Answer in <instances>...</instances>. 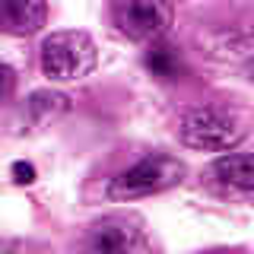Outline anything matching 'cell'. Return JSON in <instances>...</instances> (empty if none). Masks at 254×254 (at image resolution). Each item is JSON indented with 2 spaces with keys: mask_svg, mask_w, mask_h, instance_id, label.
<instances>
[{
  "mask_svg": "<svg viewBox=\"0 0 254 254\" xmlns=\"http://www.w3.org/2000/svg\"><path fill=\"white\" fill-rule=\"evenodd\" d=\"M99 64V48H95L89 32L64 29L51 32L42 42V73L54 83L89 76Z\"/></svg>",
  "mask_w": 254,
  "mask_h": 254,
  "instance_id": "obj_1",
  "label": "cell"
},
{
  "mask_svg": "<svg viewBox=\"0 0 254 254\" xmlns=\"http://www.w3.org/2000/svg\"><path fill=\"white\" fill-rule=\"evenodd\" d=\"M178 137L190 149L222 153L245 140V121L222 108H188L178 115Z\"/></svg>",
  "mask_w": 254,
  "mask_h": 254,
  "instance_id": "obj_2",
  "label": "cell"
},
{
  "mask_svg": "<svg viewBox=\"0 0 254 254\" xmlns=\"http://www.w3.org/2000/svg\"><path fill=\"white\" fill-rule=\"evenodd\" d=\"M185 175V162H178L175 156L153 153L140 162H133L127 172L115 175L105 194L111 200H137V197H149L159 190H169L172 185H178Z\"/></svg>",
  "mask_w": 254,
  "mask_h": 254,
  "instance_id": "obj_3",
  "label": "cell"
},
{
  "mask_svg": "<svg viewBox=\"0 0 254 254\" xmlns=\"http://www.w3.org/2000/svg\"><path fill=\"white\" fill-rule=\"evenodd\" d=\"M111 16L130 42H156L172 26V0H111Z\"/></svg>",
  "mask_w": 254,
  "mask_h": 254,
  "instance_id": "obj_4",
  "label": "cell"
},
{
  "mask_svg": "<svg viewBox=\"0 0 254 254\" xmlns=\"http://www.w3.org/2000/svg\"><path fill=\"white\" fill-rule=\"evenodd\" d=\"M146 232H143V222L130 213H115L89 226L86 235V248L89 251H102V254H115V251H143L146 248Z\"/></svg>",
  "mask_w": 254,
  "mask_h": 254,
  "instance_id": "obj_5",
  "label": "cell"
},
{
  "mask_svg": "<svg viewBox=\"0 0 254 254\" xmlns=\"http://www.w3.org/2000/svg\"><path fill=\"white\" fill-rule=\"evenodd\" d=\"M45 0H0V29L13 32V35H32L45 26Z\"/></svg>",
  "mask_w": 254,
  "mask_h": 254,
  "instance_id": "obj_6",
  "label": "cell"
},
{
  "mask_svg": "<svg viewBox=\"0 0 254 254\" xmlns=\"http://www.w3.org/2000/svg\"><path fill=\"white\" fill-rule=\"evenodd\" d=\"M213 175L222 181V185L242 190V194H251L254 190V159L251 153H226L213 162Z\"/></svg>",
  "mask_w": 254,
  "mask_h": 254,
  "instance_id": "obj_7",
  "label": "cell"
},
{
  "mask_svg": "<svg viewBox=\"0 0 254 254\" xmlns=\"http://www.w3.org/2000/svg\"><path fill=\"white\" fill-rule=\"evenodd\" d=\"M67 111H70V95L54 92V89H38L26 102V115L32 118L35 127H48V124L61 121Z\"/></svg>",
  "mask_w": 254,
  "mask_h": 254,
  "instance_id": "obj_8",
  "label": "cell"
},
{
  "mask_svg": "<svg viewBox=\"0 0 254 254\" xmlns=\"http://www.w3.org/2000/svg\"><path fill=\"white\" fill-rule=\"evenodd\" d=\"M143 64H146V70L159 79H178L185 73V61H181V48H175L169 42H156L149 45V51L143 54Z\"/></svg>",
  "mask_w": 254,
  "mask_h": 254,
  "instance_id": "obj_9",
  "label": "cell"
},
{
  "mask_svg": "<svg viewBox=\"0 0 254 254\" xmlns=\"http://www.w3.org/2000/svg\"><path fill=\"white\" fill-rule=\"evenodd\" d=\"M216 58L248 64V58H251V35L245 29L242 32H222L219 42H216Z\"/></svg>",
  "mask_w": 254,
  "mask_h": 254,
  "instance_id": "obj_10",
  "label": "cell"
},
{
  "mask_svg": "<svg viewBox=\"0 0 254 254\" xmlns=\"http://www.w3.org/2000/svg\"><path fill=\"white\" fill-rule=\"evenodd\" d=\"M16 89V73L13 67H6V64H0V102H6Z\"/></svg>",
  "mask_w": 254,
  "mask_h": 254,
  "instance_id": "obj_11",
  "label": "cell"
},
{
  "mask_svg": "<svg viewBox=\"0 0 254 254\" xmlns=\"http://www.w3.org/2000/svg\"><path fill=\"white\" fill-rule=\"evenodd\" d=\"M13 181H16V185H32V181H35V165H32V162H22V159H19V162H13Z\"/></svg>",
  "mask_w": 254,
  "mask_h": 254,
  "instance_id": "obj_12",
  "label": "cell"
}]
</instances>
